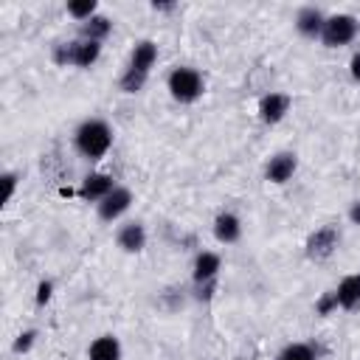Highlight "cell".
I'll return each instance as SVG.
<instances>
[{"mask_svg": "<svg viewBox=\"0 0 360 360\" xmlns=\"http://www.w3.org/2000/svg\"><path fill=\"white\" fill-rule=\"evenodd\" d=\"M51 295H53V284H51V281H39V287H37V304H39V307L48 304Z\"/></svg>", "mask_w": 360, "mask_h": 360, "instance_id": "cell-25", "label": "cell"}, {"mask_svg": "<svg viewBox=\"0 0 360 360\" xmlns=\"http://www.w3.org/2000/svg\"><path fill=\"white\" fill-rule=\"evenodd\" d=\"M219 267H222V259L217 256V253H211V250H202V253H197V259H194V284H208V281H217V276H219Z\"/></svg>", "mask_w": 360, "mask_h": 360, "instance_id": "cell-9", "label": "cell"}, {"mask_svg": "<svg viewBox=\"0 0 360 360\" xmlns=\"http://www.w3.org/2000/svg\"><path fill=\"white\" fill-rule=\"evenodd\" d=\"M98 56H101V42L73 39V65H76V68H90Z\"/></svg>", "mask_w": 360, "mask_h": 360, "instance_id": "cell-17", "label": "cell"}, {"mask_svg": "<svg viewBox=\"0 0 360 360\" xmlns=\"http://www.w3.org/2000/svg\"><path fill=\"white\" fill-rule=\"evenodd\" d=\"M73 141H76V149L87 160H101L110 152V146H112V129L101 118H87V121L79 124Z\"/></svg>", "mask_w": 360, "mask_h": 360, "instance_id": "cell-1", "label": "cell"}, {"mask_svg": "<svg viewBox=\"0 0 360 360\" xmlns=\"http://www.w3.org/2000/svg\"><path fill=\"white\" fill-rule=\"evenodd\" d=\"M166 84H169L172 98L180 101V104H191V101H197V98L202 96V90H205V82H202L200 70L186 68V65H183V68H174V70L169 73Z\"/></svg>", "mask_w": 360, "mask_h": 360, "instance_id": "cell-2", "label": "cell"}, {"mask_svg": "<svg viewBox=\"0 0 360 360\" xmlns=\"http://www.w3.org/2000/svg\"><path fill=\"white\" fill-rule=\"evenodd\" d=\"M115 188V183H112V177L110 174H101V172H93V174H87L84 180H82V186H79V197L82 200H87V202H101L110 191Z\"/></svg>", "mask_w": 360, "mask_h": 360, "instance_id": "cell-7", "label": "cell"}, {"mask_svg": "<svg viewBox=\"0 0 360 360\" xmlns=\"http://www.w3.org/2000/svg\"><path fill=\"white\" fill-rule=\"evenodd\" d=\"M14 191H17V174H14V172H6V174H3V205L11 202Z\"/></svg>", "mask_w": 360, "mask_h": 360, "instance_id": "cell-24", "label": "cell"}, {"mask_svg": "<svg viewBox=\"0 0 360 360\" xmlns=\"http://www.w3.org/2000/svg\"><path fill=\"white\" fill-rule=\"evenodd\" d=\"M338 309V295L335 292H323L321 298H318V304H315V312L318 315H332Z\"/></svg>", "mask_w": 360, "mask_h": 360, "instance_id": "cell-23", "label": "cell"}, {"mask_svg": "<svg viewBox=\"0 0 360 360\" xmlns=\"http://www.w3.org/2000/svg\"><path fill=\"white\" fill-rule=\"evenodd\" d=\"M96 0H76V3H68V14L79 22H87L90 17H96Z\"/></svg>", "mask_w": 360, "mask_h": 360, "instance_id": "cell-19", "label": "cell"}, {"mask_svg": "<svg viewBox=\"0 0 360 360\" xmlns=\"http://www.w3.org/2000/svg\"><path fill=\"white\" fill-rule=\"evenodd\" d=\"M295 169H298V158H295L292 152H278V155H273V158L267 160L264 177H267L270 183L281 186V183H287V180L295 174Z\"/></svg>", "mask_w": 360, "mask_h": 360, "instance_id": "cell-6", "label": "cell"}, {"mask_svg": "<svg viewBox=\"0 0 360 360\" xmlns=\"http://www.w3.org/2000/svg\"><path fill=\"white\" fill-rule=\"evenodd\" d=\"M290 112V96L287 93H267L259 101V118L264 124H278Z\"/></svg>", "mask_w": 360, "mask_h": 360, "instance_id": "cell-8", "label": "cell"}, {"mask_svg": "<svg viewBox=\"0 0 360 360\" xmlns=\"http://www.w3.org/2000/svg\"><path fill=\"white\" fill-rule=\"evenodd\" d=\"M338 242H340V233H338V228L335 225H323V228H318L315 233H309V239H307V259H312V262H323V259H329L332 253H335V248H338Z\"/></svg>", "mask_w": 360, "mask_h": 360, "instance_id": "cell-4", "label": "cell"}, {"mask_svg": "<svg viewBox=\"0 0 360 360\" xmlns=\"http://www.w3.org/2000/svg\"><path fill=\"white\" fill-rule=\"evenodd\" d=\"M129 205H132V191L124 188V186H115V188L98 202V217H101L104 222H115L121 214L129 211Z\"/></svg>", "mask_w": 360, "mask_h": 360, "instance_id": "cell-5", "label": "cell"}, {"mask_svg": "<svg viewBox=\"0 0 360 360\" xmlns=\"http://www.w3.org/2000/svg\"><path fill=\"white\" fill-rule=\"evenodd\" d=\"M152 8H155V11H172L174 3H152Z\"/></svg>", "mask_w": 360, "mask_h": 360, "instance_id": "cell-28", "label": "cell"}, {"mask_svg": "<svg viewBox=\"0 0 360 360\" xmlns=\"http://www.w3.org/2000/svg\"><path fill=\"white\" fill-rule=\"evenodd\" d=\"M110 31H112V20H110V17H104V14H96V17H90L87 22H82V25H79V39L101 42Z\"/></svg>", "mask_w": 360, "mask_h": 360, "instance_id": "cell-16", "label": "cell"}, {"mask_svg": "<svg viewBox=\"0 0 360 360\" xmlns=\"http://www.w3.org/2000/svg\"><path fill=\"white\" fill-rule=\"evenodd\" d=\"M354 37H357V20L352 14H332V17H326L323 31H321V42L326 48L349 45Z\"/></svg>", "mask_w": 360, "mask_h": 360, "instance_id": "cell-3", "label": "cell"}, {"mask_svg": "<svg viewBox=\"0 0 360 360\" xmlns=\"http://www.w3.org/2000/svg\"><path fill=\"white\" fill-rule=\"evenodd\" d=\"M53 62L62 65V68L73 65V42H59V45L53 48Z\"/></svg>", "mask_w": 360, "mask_h": 360, "instance_id": "cell-21", "label": "cell"}, {"mask_svg": "<svg viewBox=\"0 0 360 360\" xmlns=\"http://www.w3.org/2000/svg\"><path fill=\"white\" fill-rule=\"evenodd\" d=\"M323 22H326V17H323V11L315 8V6H304V8H298V14H295V28H298V34H304V37H321Z\"/></svg>", "mask_w": 360, "mask_h": 360, "instance_id": "cell-10", "label": "cell"}, {"mask_svg": "<svg viewBox=\"0 0 360 360\" xmlns=\"http://www.w3.org/2000/svg\"><path fill=\"white\" fill-rule=\"evenodd\" d=\"M349 219H352L354 225H360V200H357V202L349 208Z\"/></svg>", "mask_w": 360, "mask_h": 360, "instance_id": "cell-27", "label": "cell"}, {"mask_svg": "<svg viewBox=\"0 0 360 360\" xmlns=\"http://www.w3.org/2000/svg\"><path fill=\"white\" fill-rule=\"evenodd\" d=\"M278 360H318V354H315L307 343H290V346L278 354Z\"/></svg>", "mask_w": 360, "mask_h": 360, "instance_id": "cell-20", "label": "cell"}, {"mask_svg": "<svg viewBox=\"0 0 360 360\" xmlns=\"http://www.w3.org/2000/svg\"><path fill=\"white\" fill-rule=\"evenodd\" d=\"M146 79H149V73H141V70H135V68H127V70L121 73V79H118V87H121L124 93H138V90H143Z\"/></svg>", "mask_w": 360, "mask_h": 360, "instance_id": "cell-18", "label": "cell"}, {"mask_svg": "<svg viewBox=\"0 0 360 360\" xmlns=\"http://www.w3.org/2000/svg\"><path fill=\"white\" fill-rule=\"evenodd\" d=\"M34 340H37V329H25V332H20L17 335V340H14V354H25L31 346H34Z\"/></svg>", "mask_w": 360, "mask_h": 360, "instance_id": "cell-22", "label": "cell"}, {"mask_svg": "<svg viewBox=\"0 0 360 360\" xmlns=\"http://www.w3.org/2000/svg\"><path fill=\"white\" fill-rule=\"evenodd\" d=\"M335 295H338V307H340V309H349V312L357 309V307H360V273L346 276V278L338 284Z\"/></svg>", "mask_w": 360, "mask_h": 360, "instance_id": "cell-13", "label": "cell"}, {"mask_svg": "<svg viewBox=\"0 0 360 360\" xmlns=\"http://www.w3.org/2000/svg\"><path fill=\"white\" fill-rule=\"evenodd\" d=\"M118 248L127 253H141L146 248V231L141 222H127L118 231Z\"/></svg>", "mask_w": 360, "mask_h": 360, "instance_id": "cell-12", "label": "cell"}, {"mask_svg": "<svg viewBox=\"0 0 360 360\" xmlns=\"http://www.w3.org/2000/svg\"><path fill=\"white\" fill-rule=\"evenodd\" d=\"M155 62H158V45H155L152 39H141V42L132 48L129 68H135V70H141V73H149Z\"/></svg>", "mask_w": 360, "mask_h": 360, "instance_id": "cell-14", "label": "cell"}, {"mask_svg": "<svg viewBox=\"0 0 360 360\" xmlns=\"http://www.w3.org/2000/svg\"><path fill=\"white\" fill-rule=\"evenodd\" d=\"M349 73H352L354 82H360V53L352 56V62H349Z\"/></svg>", "mask_w": 360, "mask_h": 360, "instance_id": "cell-26", "label": "cell"}, {"mask_svg": "<svg viewBox=\"0 0 360 360\" xmlns=\"http://www.w3.org/2000/svg\"><path fill=\"white\" fill-rule=\"evenodd\" d=\"M214 236H217V242H222V245H233V242L242 236V222H239V217L231 214V211L217 214V219H214Z\"/></svg>", "mask_w": 360, "mask_h": 360, "instance_id": "cell-11", "label": "cell"}, {"mask_svg": "<svg viewBox=\"0 0 360 360\" xmlns=\"http://www.w3.org/2000/svg\"><path fill=\"white\" fill-rule=\"evenodd\" d=\"M87 357L90 360H121V343H118V338H112V335L96 338L90 343V349H87Z\"/></svg>", "mask_w": 360, "mask_h": 360, "instance_id": "cell-15", "label": "cell"}]
</instances>
